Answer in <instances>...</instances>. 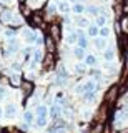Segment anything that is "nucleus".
<instances>
[{
	"label": "nucleus",
	"mask_w": 128,
	"mask_h": 133,
	"mask_svg": "<svg viewBox=\"0 0 128 133\" xmlns=\"http://www.w3.org/2000/svg\"><path fill=\"white\" fill-rule=\"evenodd\" d=\"M28 25H30V28H33V30H37V28H42V30H47V23H45V15L42 10H35L32 12V15L27 18Z\"/></svg>",
	"instance_id": "nucleus-1"
},
{
	"label": "nucleus",
	"mask_w": 128,
	"mask_h": 133,
	"mask_svg": "<svg viewBox=\"0 0 128 133\" xmlns=\"http://www.w3.org/2000/svg\"><path fill=\"white\" fill-rule=\"evenodd\" d=\"M62 30H63V25H62V22H58L55 18L52 22H48V25H47V35H50L57 43L62 40Z\"/></svg>",
	"instance_id": "nucleus-2"
},
{
	"label": "nucleus",
	"mask_w": 128,
	"mask_h": 133,
	"mask_svg": "<svg viewBox=\"0 0 128 133\" xmlns=\"http://www.w3.org/2000/svg\"><path fill=\"white\" fill-rule=\"evenodd\" d=\"M120 97V85H111L108 90L105 91V95H103V103H106V105H113V102Z\"/></svg>",
	"instance_id": "nucleus-3"
},
{
	"label": "nucleus",
	"mask_w": 128,
	"mask_h": 133,
	"mask_svg": "<svg viewBox=\"0 0 128 133\" xmlns=\"http://www.w3.org/2000/svg\"><path fill=\"white\" fill-rule=\"evenodd\" d=\"M42 66L45 72H52L53 68H57V55L55 53H45L43 60H42Z\"/></svg>",
	"instance_id": "nucleus-4"
},
{
	"label": "nucleus",
	"mask_w": 128,
	"mask_h": 133,
	"mask_svg": "<svg viewBox=\"0 0 128 133\" xmlns=\"http://www.w3.org/2000/svg\"><path fill=\"white\" fill-rule=\"evenodd\" d=\"M20 90H22V97L27 100V98H30L32 95H33V91H35V83L23 78L22 85H20Z\"/></svg>",
	"instance_id": "nucleus-5"
},
{
	"label": "nucleus",
	"mask_w": 128,
	"mask_h": 133,
	"mask_svg": "<svg viewBox=\"0 0 128 133\" xmlns=\"http://www.w3.org/2000/svg\"><path fill=\"white\" fill-rule=\"evenodd\" d=\"M7 82H9V85L12 88H20V85H22V82H23V77H22V73L10 72L7 75Z\"/></svg>",
	"instance_id": "nucleus-6"
},
{
	"label": "nucleus",
	"mask_w": 128,
	"mask_h": 133,
	"mask_svg": "<svg viewBox=\"0 0 128 133\" xmlns=\"http://www.w3.org/2000/svg\"><path fill=\"white\" fill-rule=\"evenodd\" d=\"M62 111H63V108H62L58 103H55V102L48 107V115H50V118L53 120V122L58 120V118H62Z\"/></svg>",
	"instance_id": "nucleus-7"
},
{
	"label": "nucleus",
	"mask_w": 128,
	"mask_h": 133,
	"mask_svg": "<svg viewBox=\"0 0 128 133\" xmlns=\"http://www.w3.org/2000/svg\"><path fill=\"white\" fill-rule=\"evenodd\" d=\"M43 45H45V48H47V53H55V55H57V48H58V43H57V42L53 40L50 35H45V38H43Z\"/></svg>",
	"instance_id": "nucleus-8"
},
{
	"label": "nucleus",
	"mask_w": 128,
	"mask_h": 133,
	"mask_svg": "<svg viewBox=\"0 0 128 133\" xmlns=\"http://www.w3.org/2000/svg\"><path fill=\"white\" fill-rule=\"evenodd\" d=\"M22 37L25 38L27 43H35L37 38H38V35H37V32L33 30V28H22Z\"/></svg>",
	"instance_id": "nucleus-9"
},
{
	"label": "nucleus",
	"mask_w": 128,
	"mask_h": 133,
	"mask_svg": "<svg viewBox=\"0 0 128 133\" xmlns=\"http://www.w3.org/2000/svg\"><path fill=\"white\" fill-rule=\"evenodd\" d=\"M17 111L18 108L15 103H7L5 107H3V116H7V118H15L17 116Z\"/></svg>",
	"instance_id": "nucleus-10"
},
{
	"label": "nucleus",
	"mask_w": 128,
	"mask_h": 133,
	"mask_svg": "<svg viewBox=\"0 0 128 133\" xmlns=\"http://www.w3.org/2000/svg\"><path fill=\"white\" fill-rule=\"evenodd\" d=\"M18 12H20V15L23 17V18H28V17L32 15V12H33V8H32L30 5H28V2H20L18 3Z\"/></svg>",
	"instance_id": "nucleus-11"
},
{
	"label": "nucleus",
	"mask_w": 128,
	"mask_h": 133,
	"mask_svg": "<svg viewBox=\"0 0 128 133\" xmlns=\"http://www.w3.org/2000/svg\"><path fill=\"white\" fill-rule=\"evenodd\" d=\"M73 23H75L77 28H86L90 25V20L86 18L83 15H75V18H73Z\"/></svg>",
	"instance_id": "nucleus-12"
},
{
	"label": "nucleus",
	"mask_w": 128,
	"mask_h": 133,
	"mask_svg": "<svg viewBox=\"0 0 128 133\" xmlns=\"http://www.w3.org/2000/svg\"><path fill=\"white\" fill-rule=\"evenodd\" d=\"M57 8H58V14H62V15H67L72 12V7H70V3L67 0H58L57 2Z\"/></svg>",
	"instance_id": "nucleus-13"
},
{
	"label": "nucleus",
	"mask_w": 128,
	"mask_h": 133,
	"mask_svg": "<svg viewBox=\"0 0 128 133\" xmlns=\"http://www.w3.org/2000/svg\"><path fill=\"white\" fill-rule=\"evenodd\" d=\"M93 45L97 50H100V52H103V50L108 48V42H106V38H103V37H95L93 38Z\"/></svg>",
	"instance_id": "nucleus-14"
},
{
	"label": "nucleus",
	"mask_w": 128,
	"mask_h": 133,
	"mask_svg": "<svg viewBox=\"0 0 128 133\" xmlns=\"http://www.w3.org/2000/svg\"><path fill=\"white\" fill-rule=\"evenodd\" d=\"M57 12H58V8H57V3H47V5H45V18H52L53 20V17L57 15Z\"/></svg>",
	"instance_id": "nucleus-15"
},
{
	"label": "nucleus",
	"mask_w": 128,
	"mask_h": 133,
	"mask_svg": "<svg viewBox=\"0 0 128 133\" xmlns=\"http://www.w3.org/2000/svg\"><path fill=\"white\" fill-rule=\"evenodd\" d=\"M86 70H88V66L85 65V62H77V63L73 65V72H75L77 77H82V75H85Z\"/></svg>",
	"instance_id": "nucleus-16"
},
{
	"label": "nucleus",
	"mask_w": 128,
	"mask_h": 133,
	"mask_svg": "<svg viewBox=\"0 0 128 133\" xmlns=\"http://www.w3.org/2000/svg\"><path fill=\"white\" fill-rule=\"evenodd\" d=\"M77 40H78V35H77V30H70L67 33V37H65V42H67V45H70V47H75L77 45Z\"/></svg>",
	"instance_id": "nucleus-17"
},
{
	"label": "nucleus",
	"mask_w": 128,
	"mask_h": 133,
	"mask_svg": "<svg viewBox=\"0 0 128 133\" xmlns=\"http://www.w3.org/2000/svg\"><path fill=\"white\" fill-rule=\"evenodd\" d=\"M35 116H48V107L43 103H38L35 107Z\"/></svg>",
	"instance_id": "nucleus-18"
},
{
	"label": "nucleus",
	"mask_w": 128,
	"mask_h": 133,
	"mask_svg": "<svg viewBox=\"0 0 128 133\" xmlns=\"http://www.w3.org/2000/svg\"><path fill=\"white\" fill-rule=\"evenodd\" d=\"M23 123H27V125H33L35 123V113L32 110L23 111Z\"/></svg>",
	"instance_id": "nucleus-19"
},
{
	"label": "nucleus",
	"mask_w": 128,
	"mask_h": 133,
	"mask_svg": "<svg viewBox=\"0 0 128 133\" xmlns=\"http://www.w3.org/2000/svg\"><path fill=\"white\" fill-rule=\"evenodd\" d=\"M72 55L77 58V60H83L85 58V48H82V47H78V45H75V47H73V50H72Z\"/></svg>",
	"instance_id": "nucleus-20"
},
{
	"label": "nucleus",
	"mask_w": 128,
	"mask_h": 133,
	"mask_svg": "<svg viewBox=\"0 0 128 133\" xmlns=\"http://www.w3.org/2000/svg\"><path fill=\"white\" fill-rule=\"evenodd\" d=\"M85 10H86V7H85L82 2H75V3L72 5V12H73L75 15H82Z\"/></svg>",
	"instance_id": "nucleus-21"
},
{
	"label": "nucleus",
	"mask_w": 128,
	"mask_h": 133,
	"mask_svg": "<svg viewBox=\"0 0 128 133\" xmlns=\"http://www.w3.org/2000/svg\"><path fill=\"white\" fill-rule=\"evenodd\" d=\"M35 127L38 128H45L48 125V116H35Z\"/></svg>",
	"instance_id": "nucleus-22"
},
{
	"label": "nucleus",
	"mask_w": 128,
	"mask_h": 133,
	"mask_svg": "<svg viewBox=\"0 0 128 133\" xmlns=\"http://www.w3.org/2000/svg\"><path fill=\"white\" fill-rule=\"evenodd\" d=\"M103 58H105L106 62H113L115 60V48L108 47L106 50H103Z\"/></svg>",
	"instance_id": "nucleus-23"
},
{
	"label": "nucleus",
	"mask_w": 128,
	"mask_h": 133,
	"mask_svg": "<svg viewBox=\"0 0 128 133\" xmlns=\"http://www.w3.org/2000/svg\"><path fill=\"white\" fill-rule=\"evenodd\" d=\"M98 32H100V28H98L97 25H92V23H90L88 27H86V35H88V37H92V38L98 37Z\"/></svg>",
	"instance_id": "nucleus-24"
},
{
	"label": "nucleus",
	"mask_w": 128,
	"mask_h": 133,
	"mask_svg": "<svg viewBox=\"0 0 128 133\" xmlns=\"http://www.w3.org/2000/svg\"><path fill=\"white\" fill-rule=\"evenodd\" d=\"M3 35H5V38H17V28L15 27H7L5 32H3Z\"/></svg>",
	"instance_id": "nucleus-25"
},
{
	"label": "nucleus",
	"mask_w": 128,
	"mask_h": 133,
	"mask_svg": "<svg viewBox=\"0 0 128 133\" xmlns=\"http://www.w3.org/2000/svg\"><path fill=\"white\" fill-rule=\"evenodd\" d=\"M83 62H85L86 66H95V65H97V57L92 55V53H88V55H85Z\"/></svg>",
	"instance_id": "nucleus-26"
},
{
	"label": "nucleus",
	"mask_w": 128,
	"mask_h": 133,
	"mask_svg": "<svg viewBox=\"0 0 128 133\" xmlns=\"http://www.w3.org/2000/svg\"><path fill=\"white\" fill-rule=\"evenodd\" d=\"M95 25H97L98 28L105 27V25H106V15H103V14H100V15H98V17H95Z\"/></svg>",
	"instance_id": "nucleus-27"
},
{
	"label": "nucleus",
	"mask_w": 128,
	"mask_h": 133,
	"mask_svg": "<svg viewBox=\"0 0 128 133\" xmlns=\"http://www.w3.org/2000/svg\"><path fill=\"white\" fill-rule=\"evenodd\" d=\"M85 12H86L88 15H92V17H98V15H100V7H97V5H88Z\"/></svg>",
	"instance_id": "nucleus-28"
},
{
	"label": "nucleus",
	"mask_w": 128,
	"mask_h": 133,
	"mask_svg": "<svg viewBox=\"0 0 128 133\" xmlns=\"http://www.w3.org/2000/svg\"><path fill=\"white\" fill-rule=\"evenodd\" d=\"M10 70H12V72H15V73H22L23 65L20 63V62H12V63H10Z\"/></svg>",
	"instance_id": "nucleus-29"
},
{
	"label": "nucleus",
	"mask_w": 128,
	"mask_h": 133,
	"mask_svg": "<svg viewBox=\"0 0 128 133\" xmlns=\"http://www.w3.org/2000/svg\"><path fill=\"white\" fill-rule=\"evenodd\" d=\"M110 27H106V25H105V27H102L100 28V32H98V37H103V38H108V37H110Z\"/></svg>",
	"instance_id": "nucleus-30"
},
{
	"label": "nucleus",
	"mask_w": 128,
	"mask_h": 133,
	"mask_svg": "<svg viewBox=\"0 0 128 133\" xmlns=\"http://www.w3.org/2000/svg\"><path fill=\"white\" fill-rule=\"evenodd\" d=\"M2 133H23L18 127H9V128H3Z\"/></svg>",
	"instance_id": "nucleus-31"
},
{
	"label": "nucleus",
	"mask_w": 128,
	"mask_h": 133,
	"mask_svg": "<svg viewBox=\"0 0 128 133\" xmlns=\"http://www.w3.org/2000/svg\"><path fill=\"white\" fill-rule=\"evenodd\" d=\"M7 97H9V90H7L5 87L0 85V100H2V98H7Z\"/></svg>",
	"instance_id": "nucleus-32"
},
{
	"label": "nucleus",
	"mask_w": 128,
	"mask_h": 133,
	"mask_svg": "<svg viewBox=\"0 0 128 133\" xmlns=\"http://www.w3.org/2000/svg\"><path fill=\"white\" fill-rule=\"evenodd\" d=\"M82 118H83V120H92V111H90V110H83V111H82Z\"/></svg>",
	"instance_id": "nucleus-33"
},
{
	"label": "nucleus",
	"mask_w": 128,
	"mask_h": 133,
	"mask_svg": "<svg viewBox=\"0 0 128 133\" xmlns=\"http://www.w3.org/2000/svg\"><path fill=\"white\" fill-rule=\"evenodd\" d=\"M63 98H65V91L63 90H60V91L55 93V100H63Z\"/></svg>",
	"instance_id": "nucleus-34"
},
{
	"label": "nucleus",
	"mask_w": 128,
	"mask_h": 133,
	"mask_svg": "<svg viewBox=\"0 0 128 133\" xmlns=\"http://www.w3.org/2000/svg\"><path fill=\"white\" fill-rule=\"evenodd\" d=\"M102 133H113V131H111V127H110L108 123H105V127H103V131H102Z\"/></svg>",
	"instance_id": "nucleus-35"
},
{
	"label": "nucleus",
	"mask_w": 128,
	"mask_h": 133,
	"mask_svg": "<svg viewBox=\"0 0 128 133\" xmlns=\"http://www.w3.org/2000/svg\"><path fill=\"white\" fill-rule=\"evenodd\" d=\"M3 116V107H0V118Z\"/></svg>",
	"instance_id": "nucleus-36"
}]
</instances>
